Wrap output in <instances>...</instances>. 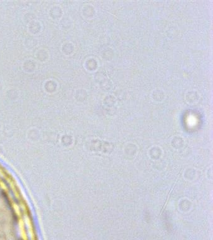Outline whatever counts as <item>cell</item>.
I'll list each match as a JSON object with an SVG mask.
<instances>
[{
  "mask_svg": "<svg viewBox=\"0 0 213 240\" xmlns=\"http://www.w3.org/2000/svg\"><path fill=\"white\" fill-rule=\"evenodd\" d=\"M186 99L188 102L189 103H194L196 102L199 99V94L196 91H192L187 93L186 94Z\"/></svg>",
  "mask_w": 213,
  "mask_h": 240,
  "instance_id": "6da1fadb",
  "label": "cell"
},
{
  "mask_svg": "<svg viewBox=\"0 0 213 240\" xmlns=\"http://www.w3.org/2000/svg\"><path fill=\"white\" fill-rule=\"evenodd\" d=\"M165 97V93L161 90H156L153 93V98L156 101H161Z\"/></svg>",
  "mask_w": 213,
  "mask_h": 240,
  "instance_id": "7a4b0ae2",
  "label": "cell"
},
{
  "mask_svg": "<svg viewBox=\"0 0 213 240\" xmlns=\"http://www.w3.org/2000/svg\"><path fill=\"white\" fill-rule=\"evenodd\" d=\"M104 103L108 106H113L116 102V99L113 96H108L104 100Z\"/></svg>",
  "mask_w": 213,
  "mask_h": 240,
  "instance_id": "3957f363",
  "label": "cell"
}]
</instances>
